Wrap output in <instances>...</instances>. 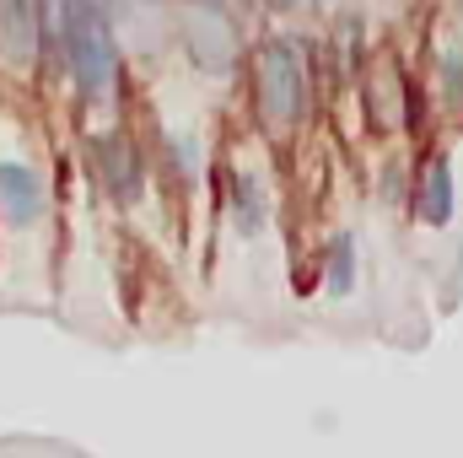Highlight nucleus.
<instances>
[{"label":"nucleus","instance_id":"5","mask_svg":"<svg viewBox=\"0 0 463 458\" xmlns=\"http://www.w3.org/2000/svg\"><path fill=\"white\" fill-rule=\"evenodd\" d=\"M49 49V22H43V0H0V65L11 76L38 71Z\"/></svg>","mask_w":463,"mask_h":458},{"label":"nucleus","instance_id":"12","mask_svg":"<svg viewBox=\"0 0 463 458\" xmlns=\"http://www.w3.org/2000/svg\"><path fill=\"white\" fill-rule=\"evenodd\" d=\"M92 5H109V11H114V0H92Z\"/></svg>","mask_w":463,"mask_h":458},{"label":"nucleus","instance_id":"9","mask_svg":"<svg viewBox=\"0 0 463 458\" xmlns=\"http://www.w3.org/2000/svg\"><path fill=\"white\" fill-rule=\"evenodd\" d=\"M227 205H232V222H237L242 237H259V232L269 227V200H264V189H259L253 173H232Z\"/></svg>","mask_w":463,"mask_h":458},{"label":"nucleus","instance_id":"10","mask_svg":"<svg viewBox=\"0 0 463 458\" xmlns=\"http://www.w3.org/2000/svg\"><path fill=\"white\" fill-rule=\"evenodd\" d=\"M355 275H361L355 237H350V232H335V237L324 243V286H329V297H350V291H355Z\"/></svg>","mask_w":463,"mask_h":458},{"label":"nucleus","instance_id":"8","mask_svg":"<svg viewBox=\"0 0 463 458\" xmlns=\"http://www.w3.org/2000/svg\"><path fill=\"white\" fill-rule=\"evenodd\" d=\"M366 109H372V124L377 129H393L399 114H404V76L393 60H383L372 76H366Z\"/></svg>","mask_w":463,"mask_h":458},{"label":"nucleus","instance_id":"6","mask_svg":"<svg viewBox=\"0 0 463 458\" xmlns=\"http://www.w3.org/2000/svg\"><path fill=\"white\" fill-rule=\"evenodd\" d=\"M0 216H5V227H38L43 216H49V184H43V173L33 167V162H0Z\"/></svg>","mask_w":463,"mask_h":458},{"label":"nucleus","instance_id":"7","mask_svg":"<svg viewBox=\"0 0 463 458\" xmlns=\"http://www.w3.org/2000/svg\"><path fill=\"white\" fill-rule=\"evenodd\" d=\"M415 222L426 227H448L453 211H458V189H453V162L442 151H431V162L420 167V184H415Z\"/></svg>","mask_w":463,"mask_h":458},{"label":"nucleus","instance_id":"13","mask_svg":"<svg viewBox=\"0 0 463 458\" xmlns=\"http://www.w3.org/2000/svg\"><path fill=\"white\" fill-rule=\"evenodd\" d=\"M178 5H184V0H178Z\"/></svg>","mask_w":463,"mask_h":458},{"label":"nucleus","instance_id":"1","mask_svg":"<svg viewBox=\"0 0 463 458\" xmlns=\"http://www.w3.org/2000/svg\"><path fill=\"white\" fill-rule=\"evenodd\" d=\"M43 22H49V49L60 54L76 98L87 109H109L124 81L114 11L92 0H43Z\"/></svg>","mask_w":463,"mask_h":458},{"label":"nucleus","instance_id":"2","mask_svg":"<svg viewBox=\"0 0 463 458\" xmlns=\"http://www.w3.org/2000/svg\"><path fill=\"white\" fill-rule=\"evenodd\" d=\"M248 71H253V114L269 135H297L313 109V71H307V49L291 33H269L248 49Z\"/></svg>","mask_w":463,"mask_h":458},{"label":"nucleus","instance_id":"11","mask_svg":"<svg viewBox=\"0 0 463 458\" xmlns=\"http://www.w3.org/2000/svg\"><path fill=\"white\" fill-rule=\"evenodd\" d=\"M437 87H442L448 114H458L463 109V49H442L437 54Z\"/></svg>","mask_w":463,"mask_h":458},{"label":"nucleus","instance_id":"4","mask_svg":"<svg viewBox=\"0 0 463 458\" xmlns=\"http://www.w3.org/2000/svg\"><path fill=\"white\" fill-rule=\"evenodd\" d=\"M92 173H98V184L114 205H140V195H146V146L124 124L103 129L92 140Z\"/></svg>","mask_w":463,"mask_h":458},{"label":"nucleus","instance_id":"3","mask_svg":"<svg viewBox=\"0 0 463 458\" xmlns=\"http://www.w3.org/2000/svg\"><path fill=\"white\" fill-rule=\"evenodd\" d=\"M178 49L211 81L237 76V65L248 60L242 27H237V16L227 11V0H184L178 5Z\"/></svg>","mask_w":463,"mask_h":458}]
</instances>
